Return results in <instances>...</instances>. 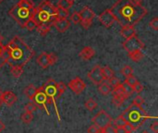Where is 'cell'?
Returning <instances> with one entry per match:
<instances>
[{
  "mask_svg": "<svg viewBox=\"0 0 158 133\" xmlns=\"http://www.w3.org/2000/svg\"><path fill=\"white\" fill-rule=\"evenodd\" d=\"M110 10L121 26H135L147 14L143 0H118Z\"/></svg>",
  "mask_w": 158,
  "mask_h": 133,
  "instance_id": "6da1fadb",
  "label": "cell"
},
{
  "mask_svg": "<svg viewBox=\"0 0 158 133\" xmlns=\"http://www.w3.org/2000/svg\"><path fill=\"white\" fill-rule=\"evenodd\" d=\"M33 54V51L19 36H15L4 46L2 57L10 67L19 66L23 68L32 57Z\"/></svg>",
  "mask_w": 158,
  "mask_h": 133,
  "instance_id": "7a4b0ae2",
  "label": "cell"
},
{
  "mask_svg": "<svg viewBox=\"0 0 158 133\" xmlns=\"http://www.w3.org/2000/svg\"><path fill=\"white\" fill-rule=\"evenodd\" d=\"M32 19L35 20L37 25L45 24L52 26L54 21L57 19L56 7L48 0H44L38 7L33 8Z\"/></svg>",
  "mask_w": 158,
  "mask_h": 133,
  "instance_id": "3957f363",
  "label": "cell"
},
{
  "mask_svg": "<svg viewBox=\"0 0 158 133\" xmlns=\"http://www.w3.org/2000/svg\"><path fill=\"white\" fill-rule=\"evenodd\" d=\"M127 123L132 125L135 129L142 126L148 118L149 116L146 111L142 107L131 104L121 115Z\"/></svg>",
  "mask_w": 158,
  "mask_h": 133,
  "instance_id": "277c9868",
  "label": "cell"
},
{
  "mask_svg": "<svg viewBox=\"0 0 158 133\" xmlns=\"http://www.w3.org/2000/svg\"><path fill=\"white\" fill-rule=\"evenodd\" d=\"M43 89H44V92L47 97V102H46V105H49V104H53L55 106V108H56V115H57V118H58V120L60 121V117H59V113H58V109H57V106H56V95H57V82L53 80V79H50L48 80L43 86Z\"/></svg>",
  "mask_w": 158,
  "mask_h": 133,
  "instance_id": "5b68a950",
  "label": "cell"
},
{
  "mask_svg": "<svg viewBox=\"0 0 158 133\" xmlns=\"http://www.w3.org/2000/svg\"><path fill=\"white\" fill-rule=\"evenodd\" d=\"M8 14L11 18H13L21 27H23V25L25 24V22L30 19L32 17L33 14V9L30 10L24 7L19 6L18 4L15 5L9 11Z\"/></svg>",
  "mask_w": 158,
  "mask_h": 133,
  "instance_id": "8992f818",
  "label": "cell"
},
{
  "mask_svg": "<svg viewBox=\"0 0 158 133\" xmlns=\"http://www.w3.org/2000/svg\"><path fill=\"white\" fill-rule=\"evenodd\" d=\"M112 103L116 106H120L124 103V101L129 97V95L123 88L122 83L118 84V86L112 89Z\"/></svg>",
  "mask_w": 158,
  "mask_h": 133,
  "instance_id": "52a82bcc",
  "label": "cell"
},
{
  "mask_svg": "<svg viewBox=\"0 0 158 133\" xmlns=\"http://www.w3.org/2000/svg\"><path fill=\"white\" fill-rule=\"evenodd\" d=\"M80 16H81V24L82 26V28H84L85 30H88L90 28V26L92 25L93 19L95 18V13L89 7V6H84L80 12H79Z\"/></svg>",
  "mask_w": 158,
  "mask_h": 133,
  "instance_id": "ba28073f",
  "label": "cell"
},
{
  "mask_svg": "<svg viewBox=\"0 0 158 133\" xmlns=\"http://www.w3.org/2000/svg\"><path fill=\"white\" fill-rule=\"evenodd\" d=\"M123 47L128 53H131L137 50H143L144 48V44L135 35L126 39L123 42Z\"/></svg>",
  "mask_w": 158,
  "mask_h": 133,
  "instance_id": "9c48e42d",
  "label": "cell"
},
{
  "mask_svg": "<svg viewBox=\"0 0 158 133\" xmlns=\"http://www.w3.org/2000/svg\"><path fill=\"white\" fill-rule=\"evenodd\" d=\"M92 122L94 125H95L99 129H103V128L106 127L107 125L111 124L112 118L105 110H101V111H99V113H97L93 118Z\"/></svg>",
  "mask_w": 158,
  "mask_h": 133,
  "instance_id": "30bf717a",
  "label": "cell"
},
{
  "mask_svg": "<svg viewBox=\"0 0 158 133\" xmlns=\"http://www.w3.org/2000/svg\"><path fill=\"white\" fill-rule=\"evenodd\" d=\"M46 102H47V97L44 92V89L43 87L41 88H38L37 91H36V94L32 99V103L35 105L36 107L40 108V109H44L45 112L47 113V115H50L49 112H48V109H47V106H46Z\"/></svg>",
  "mask_w": 158,
  "mask_h": 133,
  "instance_id": "8fae6325",
  "label": "cell"
},
{
  "mask_svg": "<svg viewBox=\"0 0 158 133\" xmlns=\"http://www.w3.org/2000/svg\"><path fill=\"white\" fill-rule=\"evenodd\" d=\"M98 19H99V21H100L105 27H106V28H110V27L116 22L115 17H114L113 13L111 12L110 8L105 10L104 12H102V13L99 15Z\"/></svg>",
  "mask_w": 158,
  "mask_h": 133,
  "instance_id": "7c38bea8",
  "label": "cell"
},
{
  "mask_svg": "<svg viewBox=\"0 0 158 133\" xmlns=\"http://www.w3.org/2000/svg\"><path fill=\"white\" fill-rule=\"evenodd\" d=\"M68 86H69V89H70L74 94H81V93L84 91V89L86 88L85 82H84L80 77H76L75 79L71 80V81L69 82Z\"/></svg>",
  "mask_w": 158,
  "mask_h": 133,
  "instance_id": "4fadbf2b",
  "label": "cell"
},
{
  "mask_svg": "<svg viewBox=\"0 0 158 133\" xmlns=\"http://www.w3.org/2000/svg\"><path fill=\"white\" fill-rule=\"evenodd\" d=\"M88 78H89V80H91L96 85H99L101 82H103L105 80H104V77H103V74H102V67L95 66L88 73Z\"/></svg>",
  "mask_w": 158,
  "mask_h": 133,
  "instance_id": "5bb4252c",
  "label": "cell"
},
{
  "mask_svg": "<svg viewBox=\"0 0 158 133\" xmlns=\"http://www.w3.org/2000/svg\"><path fill=\"white\" fill-rule=\"evenodd\" d=\"M0 99L2 101V103L6 104L7 106H12L17 101V96L14 93H12L10 91H6V92L2 93Z\"/></svg>",
  "mask_w": 158,
  "mask_h": 133,
  "instance_id": "9a60e30c",
  "label": "cell"
},
{
  "mask_svg": "<svg viewBox=\"0 0 158 133\" xmlns=\"http://www.w3.org/2000/svg\"><path fill=\"white\" fill-rule=\"evenodd\" d=\"M53 25L58 32H65L70 27V22L68 19H56Z\"/></svg>",
  "mask_w": 158,
  "mask_h": 133,
  "instance_id": "2e32d148",
  "label": "cell"
},
{
  "mask_svg": "<svg viewBox=\"0 0 158 133\" xmlns=\"http://www.w3.org/2000/svg\"><path fill=\"white\" fill-rule=\"evenodd\" d=\"M37 64L43 69H47L51 66V62H50V56L49 54H47L46 52H43L36 59Z\"/></svg>",
  "mask_w": 158,
  "mask_h": 133,
  "instance_id": "e0dca14e",
  "label": "cell"
},
{
  "mask_svg": "<svg viewBox=\"0 0 158 133\" xmlns=\"http://www.w3.org/2000/svg\"><path fill=\"white\" fill-rule=\"evenodd\" d=\"M120 35L122 37H124L125 39L131 38L132 36L136 35V30L134 26H131V25H127V26H122L121 30H120Z\"/></svg>",
  "mask_w": 158,
  "mask_h": 133,
  "instance_id": "ac0fdd59",
  "label": "cell"
},
{
  "mask_svg": "<svg viewBox=\"0 0 158 133\" xmlns=\"http://www.w3.org/2000/svg\"><path fill=\"white\" fill-rule=\"evenodd\" d=\"M94 55H95V51L90 46H85L80 52V57L82 60H90Z\"/></svg>",
  "mask_w": 158,
  "mask_h": 133,
  "instance_id": "d6986e66",
  "label": "cell"
},
{
  "mask_svg": "<svg viewBox=\"0 0 158 133\" xmlns=\"http://www.w3.org/2000/svg\"><path fill=\"white\" fill-rule=\"evenodd\" d=\"M98 91L103 94V95H108L112 92V87L109 85V83L106 81L101 82L98 85Z\"/></svg>",
  "mask_w": 158,
  "mask_h": 133,
  "instance_id": "ffe728a7",
  "label": "cell"
},
{
  "mask_svg": "<svg viewBox=\"0 0 158 133\" xmlns=\"http://www.w3.org/2000/svg\"><path fill=\"white\" fill-rule=\"evenodd\" d=\"M128 54H129L130 58L133 62H140L144 56L143 50H137V51H133V52H131V53H128Z\"/></svg>",
  "mask_w": 158,
  "mask_h": 133,
  "instance_id": "44dd1931",
  "label": "cell"
},
{
  "mask_svg": "<svg viewBox=\"0 0 158 133\" xmlns=\"http://www.w3.org/2000/svg\"><path fill=\"white\" fill-rule=\"evenodd\" d=\"M36 91H37V89L34 87V85L30 84V85H28V86L24 89L23 93H24V94H25L31 101H32V99H33V97H34V95H35V94H36Z\"/></svg>",
  "mask_w": 158,
  "mask_h": 133,
  "instance_id": "7402d4cb",
  "label": "cell"
},
{
  "mask_svg": "<svg viewBox=\"0 0 158 133\" xmlns=\"http://www.w3.org/2000/svg\"><path fill=\"white\" fill-rule=\"evenodd\" d=\"M102 74H103V77H104L105 81H108V80H110L111 78H113L115 76L114 71L112 70V69L107 67V66L102 68Z\"/></svg>",
  "mask_w": 158,
  "mask_h": 133,
  "instance_id": "603a6c76",
  "label": "cell"
},
{
  "mask_svg": "<svg viewBox=\"0 0 158 133\" xmlns=\"http://www.w3.org/2000/svg\"><path fill=\"white\" fill-rule=\"evenodd\" d=\"M37 31L42 35V36H44L46 35L50 30H51V26L50 25H45V24H40V25H37Z\"/></svg>",
  "mask_w": 158,
  "mask_h": 133,
  "instance_id": "cb8c5ba5",
  "label": "cell"
},
{
  "mask_svg": "<svg viewBox=\"0 0 158 133\" xmlns=\"http://www.w3.org/2000/svg\"><path fill=\"white\" fill-rule=\"evenodd\" d=\"M23 27L24 28H26L28 31H33V30H35L36 28H37V23L35 22V20L32 19V17L30 19H28L26 22H25V24L23 25Z\"/></svg>",
  "mask_w": 158,
  "mask_h": 133,
  "instance_id": "d4e9b609",
  "label": "cell"
},
{
  "mask_svg": "<svg viewBox=\"0 0 158 133\" xmlns=\"http://www.w3.org/2000/svg\"><path fill=\"white\" fill-rule=\"evenodd\" d=\"M10 71H11V74L15 78H19L23 72V68L19 67V66H12L10 67Z\"/></svg>",
  "mask_w": 158,
  "mask_h": 133,
  "instance_id": "484cf974",
  "label": "cell"
},
{
  "mask_svg": "<svg viewBox=\"0 0 158 133\" xmlns=\"http://www.w3.org/2000/svg\"><path fill=\"white\" fill-rule=\"evenodd\" d=\"M18 5L21 7H24V8H27V9H30V10H32L34 8V6H33V3L31 1V0H20Z\"/></svg>",
  "mask_w": 158,
  "mask_h": 133,
  "instance_id": "4316f807",
  "label": "cell"
},
{
  "mask_svg": "<svg viewBox=\"0 0 158 133\" xmlns=\"http://www.w3.org/2000/svg\"><path fill=\"white\" fill-rule=\"evenodd\" d=\"M85 107L89 110V111H93L97 107V103L94 99L93 98H89L86 102H85Z\"/></svg>",
  "mask_w": 158,
  "mask_h": 133,
  "instance_id": "83f0119b",
  "label": "cell"
},
{
  "mask_svg": "<svg viewBox=\"0 0 158 133\" xmlns=\"http://www.w3.org/2000/svg\"><path fill=\"white\" fill-rule=\"evenodd\" d=\"M20 118H21V120H22V122H23L24 124H30V123L31 122V120L33 119V116H32L31 113L24 112V113L21 115Z\"/></svg>",
  "mask_w": 158,
  "mask_h": 133,
  "instance_id": "f1b7e54d",
  "label": "cell"
},
{
  "mask_svg": "<svg viewBox=\"0 0 158 133\" xmlns=\"http://www.w3.org/2000/svg\"><path fill=\"white\" fill-rule=\"evenodd\" d=\"M69 10L60 8V7H56V17L57 19H67L69 17Z\"/></svg>",
  "mask_w": 158,
  "mask_h": 133,
  "instance_id": "f546056e",
  "label": "cell"
},
{
  "mask_svg": "<svg viewBox=\"0 0 158 133\" xmlns=\"http://www.w3.org/2000/svg\"><path fill=\"white\" fill-rule=\"evenodd\" d=\"M67 86L64 82H57V95H56V99H59L60 96L66 92Z\"/></svg>",
  "mask_w": 158,
  "mask_h": 133,
  "instance_id": "4dcf8cb0",
  "label": "cell"
},
{
  "mask_svg": "<svg viewBox=\"0 0 158 133\" xmlns=\"http://www.w3.org/2000/svg\"><path fill=\"white\" fill-rule=\"evenodd\" d=\"M121 73H122V75L125 77V78H128V77H130V76H132V74H133V69H132V68L131 67V66H125L122 69H121Z\"/></svg>",
  "mask_w": 158,
  "mask_h": 133,
  "instance_id": "1f68e13d",
  "label": "cell"
},
{
  "mask_svg": "<svg viewBox=\"0 0 158 133\" xmlns=\"http://www.w3.org/2000/svg\"><path fill=\"white\" fill-rule=\"evenodd\" d=\"M126 123H127V122H126V120L123 118L122 116L118 117V118L114 120V125H115L117 128H123V127L125 126Z\"/></svg>",
  "mask_w": 158,
  "mask_h": 133,
  "instance_id": "d6a6232c",
  "label": "cell"
},
{
  "mask_svg": "<svg viewBox=\"0 0 158 133\" xmlns=\"http://www.w3.org/2000/svg\"><path fill=\"white\" fill-rule=\"evenodd\" d=\"M71 6H72V5L68 0H59L58 4H57V7L66 9V10H69Z\"/></svg>",
  "mask_w": 158,
  "mask_h": 133,
  "instance_id": "836d02e7",
  "label": "cell"
},
{
  "mask_svg": "<svg viewBox=\"0 0 158 133\" xmlns=\"http://www.w3.org/2000/svg\"><path fill=\"white\" fill-rule=\"evenodd\" d=\"M125 83H127L130 87H131V88H133L134 86H135V84L138 82V80L132 75V76H130V77H128V78H126V80H125V81H124Z\"/></svg>",
  "mask_w": 158,
  "mask_h": 133,
  "instance_id": "e575fe53",
  "label": "cell"
},
{
  "mask_svg": "<svg viewBox=\"0 0 158 133\" xmlns=\"http://www.w3.org/2000/svg\"><path fill=\"white\" fill-rule=\"evenodd\" d=\"M36 106H35V105L32 103V102H30V103H28L26 106H25V107H24V110H25V112H28V113H33L35 110H36Z\"/></svg>",
  "mask_w": 158,
  "mask_h": 133,
  "instance_id": "d590c367",
  "label": "cell"
},
{
  "mask_svg": "<svg viewBox=\"0 0 158 133\" xmlns=\"http://www.w3.org/2000/svg\"><path fill=\"white\" fill-rule=\"evenodd\" d=\"M101 133H117V131H116V128L110 124V125H107L106 127L101 129Z\"/></svg>",
  "mask_w": 158,
  "mask_h": 133,
  "instance_id": "8d00e7d4",
  "label": "cell"
},
{
  "mask_svg": "<svg viewBox=\"0 0 158 133\" xmlns=\"http://www.w3.org/2000/svg\"><path fill=\"white\" fill-rule=\"evenodd\" d=\"M70 21L73 22L74 24H78L81 22V16H80L79 12L72 13V15L70 16Z\"/></svg>",
  "mask_w": 158,
  "mask_h": 133,
  "instance_id": "74e56055",
  "label": "cell"
},
{
  "mask_svg": "<svg viewBox=\"0 0 158 133\" xmlns=\"http://www.w3.org/2000/svg\"><path fill=\"white\" fill-rule=\"evenodd\" d=\"M107 82H108V83H109V85L112 87V89H113V88H115L116 86H118V84H120V83H121V82L119 81V80H118V78H116L115 76H114L113 78H111L110 80H108V81H107Z\"/></svg>",
  "mask_w": 158,
  "mask_h": 133,
  "instance_id": "f35d334b",
  "label": "cell"
},
{
  "mask_svg": "<svg viewBox=\"0 0 158 133\" xmlns=\"http://www.w3.org/2000/svg\"><path fill=\"white\" fill-rule=\"evenodd\" d=\"M143 103H144V99H143L141 95L136 96V97L133 99V102H132V104H133V105L138 106H142Z\"/></svg>",
  "mask_w": 158,
  "mask_h": 133,
  "instance_id": "ab89813d",
  "label": "cell"
},
{
  "mask_svg": "<svg viewBox=\"0 0 158 133\" xmlns=\"http://www.w3.org/2000/svg\"><path fill=\"white\" fill-rule=\"evenodd\" d=\"M149 26L154 30V31H157L158 30V18H154L151 21H150V23H149Z\"/></svg>",
  "mask_w": 158,
  "mask_h": 133,
  "instance_id": "60d3db41",
  "label": "cell"
},
{
  "mask_svg": "<svg viewBox=\"0 0 158 133\" xmlns=\"http://www.w3.org/2000/svg\"><path fill=\"white\" fill-rule=\"evenodd\" d=\"M132 90H133V92H135V93H137V94H140V93H142L143 91V85L141 83V82H137L136 84H135V86L132 88Z\"/></svg>",
  "mask_w": 158,
  "mask_h": 133,
  "instance_id": "b9f144b4",
  "label": "cell"
},
{
  "mask_svg": "<svg viewBox=\"0 0 158 133\" xmlns=\"http://www.w3.org/2000/svg\"><path fill=\"white\" fill-rule=\"evenodd\" d=\"M88 133H101V129H99L98 127H96L95 125H92L88 128Z\"/></svg>",
  "mask_w": 158,
  "mask_h": 133,
  "instance_id": "7bdbcfd3",
  "label": "cell"
},
{
  "mask_svg": "<svg viewBox=\"0 0 158 133\" xmlns=\"http://www.w3.org/2000/svg\"><path fill=\"white\" fill-rule=\"evenodd\" d=\"M123 129H124V131L127 133H131L132 131H134L136 130V129H135L132 125H131L130 123H126L125 126L123 127Z\"/></svg>",
  "mask_w": 158,
  "mask_h": 133,
  "instance_id": "ee69618b",
  "label": "cell"
},
{
  "mask_svg": "<svg viewBox=\"0 0 158 133\" xmlns=\"http://www.w3.org/2000/svg\"><path fill=\"white\" fill-rule=\"evenodd\" d=\"M151 130L155 133L158 132V121H155L151 124Z\"/></svg>",
  "mask_w": 158,
  "mask_h": 133,
  "instance_id": "f6af8a7d",
  "label": "cell"
},
{
  "mask_svg": "<svg viewBox=\"0 0 158 133\" xmlns=\"http://www.w3.org/2000/svg\"><path fill=\"white\" fill-rule=\"evenodd\" d=\"M116 131H117V133H127L123 128H116Z\"/></svg>",
  "mask_w": 158,
  "mask_h": 133,
  "instance_id": "bcb514c9",
  "label": "cell"
},
{
  "mask_svg": "<svg viewBox=\"0 0 158 133\" xmlns=\"http://www.w3.org/2000/svg\"><path fill=\"white\" fill-rule=\"evenodd\" d=\"M3 52H4V45L3 44H0V58L3 56Z\"/></svg>",
  "mask_w": 158,
  "mask_h": 133,
  "instance_id": "7dc6e473",
  "label": "cell"
},
{
  "mask_svg": "<svg viewBox=\"0 0 158 133\" xmlns=\"http://www.w3.org/2000/svg\"><path fill=\"white\" fill-rule=\"evenodd\" d=\"M4 128H5V125H4V124H3V123L0 121V132H1V131L4 130Z\"/></svg>",
  "mask_w": 158,
  "mask_h": 133,
  "instance_id": "c3c4849f",
  "label": "cell"
},
{
  "mask_svg": "<svg viewBox=\"0 0 158 133\" xmlns=\"http://www.w3.org/2000/svg\"><path fill=\"white\" fill-rule=\"evenodd\" d=\"M3 40H4V39H3V36L0 34V44H2V43H3Z\"/></svg>",
  "mask_w": 158,
  "mask_h": 133,
  "instance_id": "681fc988",
  "label": "cell"
},
{
  "mask_svg": "<svg viewBox=\"0 0 158 133\" xmlns=\"http://www.w3.org/2000/svg\"><path fill=\"white\" fill-rule=\"evenodd\" d=\"M68 1H69V3H70L71 5H73V3L75 2V0H68Z\"/></svg>",
  "mask_w": 158,
  "mask_h": 133,
  "instance_id": "f907efd6",
  "label": "cell"
},
{
  "mask_svg": "<svg viewBox=\"0 0 158 133\" xmlns=\"http://www.w3.org/2000/svg\"><path fill=\"white\" fill-rule=\"evenodd\" d=\"M2 93H3V92H2V91H1V89H0V98H1V95H2Z\"/></svg>",
  "mask_w": 158,
  "mask_h": 133,
  "instance_id": "816d5d0a",
  "label": "cell"
},
{
  "mask_svg": "<svg viewBox=\"0 0 158 133\" xmlns=\"http://www.w3.org/2000/svg\"><path fill=\"white\" fill-rule=\"evenodd\" d=\"M1 105H2V101H1V99H0V106H1Z\"/></svg>",
  "mask_w": 158,
  "mask_h": 133,
  "instance_id": "f5cc1de1",
  "label": "cell"
},
{
  "mask_svg": "<svg viewBox=\"0 0 158 133\" xmlns=\"http://www.w3.org/2000/svg\"><path fill=\"white\" fill-rule=\"evenodd\" d=\"M143 133H148V132H147V131H143Z\"/></svg>",
  "mask_w": 158,
  "mask_h": 133,
  "instance_id": "db71d44e",
  "label": "cell"
},
{
  "mask_svg": "<svg viewBox=\"0 0 158 133\" xmlns=\"http://www.w3.org/2000/svg\"><path fill=\"white\" fill-rule=\"evenodd\" d=\"M2 1H3V0H0V4H1V2H2Z\"/></svg>",
  "mask_w": 158,
  "mask_h": 133,
  "instance_id": "11a10c76",
  "label": "cell"
}]
</instances>
